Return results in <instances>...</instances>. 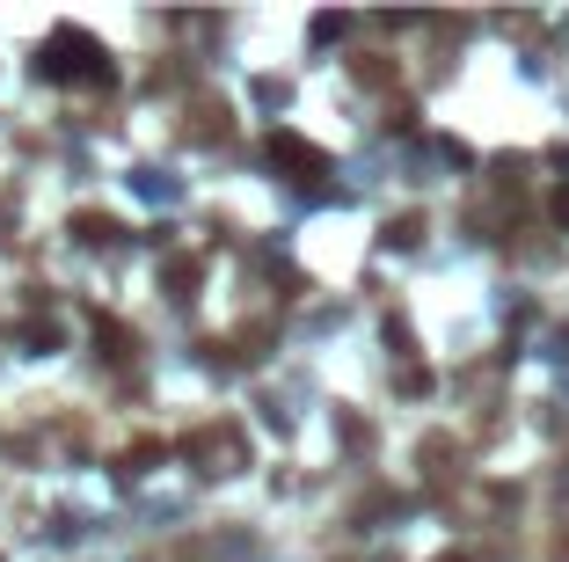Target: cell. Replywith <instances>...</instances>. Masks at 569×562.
<instances>
[{
  "label": "cell",
  "mask_w": 569,
  "mask_h": 562,
  "mask_svg": "<svg viewBox=\"0 0 569 562\" xmlns=\"http://www.w3.org/2000/svg\"><path fill=\"white\" fill-rule=\"evenodd\" d=\"M417 242H423V220H417V212L387 220V248H417Z\"/></svg>",
  "instance_id": "obj_5"
},
{
  "label": "cell",
  "mask_w": 569,
  "mask_h": 562,
  "mask_svg": "<svg viewBox=\"0 0 569 562\" xmlns=\"http://www.w3.org/2000/svg\"><path fill=\"white\" fill-rule=\"evenodd\" d=\"M37 74H45V81H88V88H110V51H102L88 29L59 23L45 37V51H37Z\"/></svg>",
  "instance_id": "obj_1"
},
{
  "label": "cell",
  "mask_w": 569,
  "mask_h": 562,
  "mask_svg": "<svg viewBox=\"0 0 569 562\" xmlns=\"http://www.w3.org/2000/svg\"><path fill=\"white\" fill-rule=\"evenodd\" d=\"M446 562H468V555H446Z\"/></svg>",
  "instance_id": "obj_11"
},
{
  "label": "cell",
  "mask_w": 569,
  "mask_h": 562,
  "mask_svg": "<svg viewBox=\"0 0 569 562\" xmlns=\"http://www.w3.org/2000/svg\"><path fill=\"white\" fill-rule=\"evenodd\" d=\"M263 161H271V169H285L293 183H314V175H329V154L314 147V139H299V132H271V139H263Z\"/></svg>",
  "instance_id": "obj_2"
},
{
  "label": "cell",
  "mask_w": 569,
  "mask_h": 562,
  "mask_svg": "<svg viewBox=\"0 0 569 562\" xmlns=\"http://www.w3.org/2000/svg\"><path fill=\"white\" fill-rule=\"evenodd\" d=\"M555 220L569 227V183H562V191H555Z\"/></svg>",
  "instance_id": "obj_10"
},
{
  "label": "cell",
  "mask_w": 569,
  "mask_h": 562,
  "mask_svg": "<svg viewBox=\"0 0 569 562\" xmlns=\"http://www.w3.org/2000/svg\"><path fill=\"white\" fill-rule=\"evenodd\" d=\"M344 29H350V15H314V45H336Z\"/></svg>",
  "instance_id": "obj_8"
},
{
  "label": "cell",
  "mask_w": 569,
  "mask_h": 562,
  "mask_svg": "<svg viewBox=\"0 0 569 562\" xmlns=\"http://www.w3.org/2000/svg\"><path fill=\"white\" fill-rule=\"evenodd\" d=\"M96 337H102V358H132V351H139V337H132L124 321H110V315H96Z\"/></svg>",
  "instance_id": "obj_4"
},
{
  "label": "cell",
  "mask_w": 569,
  "mask_h": 562,
  "mask_svg": "<svg viewBox=\"0 0 569 562\" xmlns=\"http://www.w3.org/2000/svg\"><path fill=\"white\" fill-rule=\"evenodd\" d=\"M161 285H169V300H198V264L190 256H169L161 264Z\"/></svg>",
  "instance_id": "obj_3"
},
{
  "label": "cell",
  "mask_w": 569,
  "mask_h": 562,
  "mask_svg": "<svg viewBox=\"0 0 569 562\" xmlns=\"http://www.w3.org/2000/svg\"><path fill=\"white\" fill-rule=\"evenodd\" d=\"M81 242H117V220H102V212H81Z\"/></svg>",
  "instance_id": "obj_7"
},
{
  "label": "cell",
  "mask_w": 569,
  "mask_h": 562,
  "mask_svg": "<svg viewBox=\"0 0 569 562\" xmlns=\"http://www.w3.org/2000/svg\"><path fill=\"white\" fill-rule=\"evenodd\" d=\"M395 388H401V394H431V372H423V366H401Z\"/></svg>",
  "instance_id": "obj_9"
},
{
  "label": "cell",
  "mask_w": 569,
  "mask_h": 562,
  "mask_svg": "<svg viewBox=\"0 0 569 562\" xmlns=\"http://www.w3.org/2000/svg\"><path fill=\"white\" fill-rule=\"evenodd\" d=\"M161 453H169V445H161V439H147V445H132V453H124V475H147V467L161 461Z\"/></svg>",
  "instance_id": "obj_6"
}]
</instances>
